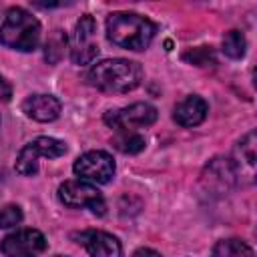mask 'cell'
<instances>
[{
    "label": "cell",
    "mask_w": 257,
    "mask_h": 257,
    "mask_svg": "<svg viewBox=\"0 0 257 257\" xmlns=\"http://www.w3.org/2000/svg\"><path fill=\"white\" fill-rule=\"evenodd\" d=\"M155 32V22L135 12H112L106 18V36L118 48L145 50L153 42Z\"/></svg>",
    "instance_id": "obj_1"
},
{
    "label": "cell",
    "mask_w": 257,
    "mask_h": 257,
    "mask_svg": "<svg viewBox=\"0 0 257 257\" xmlns=\"http://www.w3.org/2000/svg\"><path fill=\"white\" fill-rule=\"evenodd\" d=\"M143 80V66L126 58H108L92 64L88 82L102 92H128Z\"/></svg>",
    "instance_id": "obj_2"
},
{
    "label": "cell",
    "mask_w": 257,
    "mask_h": 257,
    "mask_svg": "<svg viewBox=\"0 0 257 257\" xmlns=\"http://www.w3.org/2000/svg\"><path fill=\"white\" fill-rule=\"evenodd\" d=\"M40 42V22L24 8H10L0 26V44L18 52H32Z\"/></svg>",
    "instance_id": "obj_3"
},
{
    "label": "cell",
    "mask_w": 257,
    "mask_h": 257,
    "mask_svg": "<svg viewBox=\"0 0 257 257\" xmlns=\"http://www.w3.org/2000/svg\"><path fill=\"white\" fill-rule=\"evenodd\" d=\"M66 153V145L52 137H38L24 145L16 157V173L22 177H34L38 173V159H58Z\"/></svg>",
    "instance_id": "obj_4"
},
{
    "label": "cell",
    "mask_w": 257,
    "mask_h": 257,
    "mask_svg": "<svg viewBox=\"0 0 257 257\" xmlns=\"http://www.w3.org/2000/svg\"><path fill=\"white\" fill-rule=\"evenodd\" d=\"M58 199L60 203H64L70 209H90L94 215H104L106 211V203L102 193L96 189L94 183L88 181H64L58 187Z\"/></svg>",
    "instance_id": "obj_5"
},
{
    "label": "cell",
    "mask_w": 257,
    "mask_h": 257,
    "mask_svg": "<svg viewBox=\"0 0 257 257\" xmlns=\"http://www.w3.org/2000/svg\"><path fill=\"white\" fill-rule=\"evenodd\" d=\"M70 58L74 64H90L98 56L96 44V22L90 14H84L68 36Z\"/></svg>",
    "instance_id": "obj_6"
},
{
    "label": "cell",
    "mask_w": 257,
    "mask_h": 257,
    "mask_svg": "<svg viewBox=\"0 0 257 257\" xmlns=\"http://www.w3.org/2000/svg\"><path fill=\"white\" fill-rule=\"evenodd\" d=\"M72 171L82 181L94 185H106L114 177L116 165L106 151H88L74 161Z\"/></svg>",
    "instance_id": "obj_7"
},
{
    "label": "cell",
    "mask_w": 257,
    "mask_h": 257,
    "mask_svg": "<svg viewBox=\"0 0 257 257\" xmlns=\"http://www.w3.org/2000/svg\"><path fill=\"white\" fill-rule=\"evenodd\" d=\"M159 112L153 104L149 102H135L128 104L124 108H116V110H108L104 114V122L114 128V131H122V128H139V126H151L157 120Z\"/></svg>",
    "instance_id": "obj_8"
},
{
    "label": "cell",
    "mask_w": 257,
    "mask_h": 257,
    "mask_svg": "<svg viewBox=\"0 0 257 257\" xmlns=\"http://www.w3.org/2000/svg\"><path fill=\"white\" fill-rule=\"evenodd\" d=\"M46 237L38 229H20L2 239V253L10 257L18 255H38L46 251Z\"/></svg>",
    "instance_id": "obj_9"
},
{
    "label": "cell",
    "mask_w": 257,
    "mask_h": 257,
    "mask_svg": "<svg viewBox=\"0 0 257 257\" xmlns=\"http://www.w3.org/2000/svg\"><path fill=\"white\" fill-rule=\"evenodd\" d=\"M74 239L94 257H118V255H122L120 241L110 233L88 229V231L74 235Z\"/></svg>",
    "instance_id": "obj_10"
},
{
    "label": "cell",
    "mask_w": 257,
    "mask_h": 257,
    "mask_svg": "<svg viewBox=\"0 0 257 257\" xmlns=\"http://www.w3.org/2000/svg\"><path fill=\"white\" fill-rule=\"evenodd\" d=\"M22 110L28 118L36 122H52L60 116L62 104L52 94H30L22 102Z\"/></svg>",
    "instance_id": "obj_11"
},
{
    "label": "cell",
    "mask_w": 257,
    "mask_h": 257,
    "mask_svg": "<svg viewBox=\"0 0 257 257\" xmlns=\"http://www.w3.org/2000/svg\"><path fill=\"white\" fill-rule=\"evenodd\" d=\"M237 179V169L231 159H213L205 173H203V183H207V189H217V191H229L235 185Z\"/></svg>",
    "instance_id": "obj_12"
},
{
    "label": "cell",
    "mask_w": 257,
    "mask_h": 257,
    "mask_svg": "<svg viewBox=\"0 0 257 257\" xmlns=\"http://www.w3.org/2000/svg\"><path fill=\"white\" fill-rule=\"evenodd\" d=\"M207 110H209V106H207L205 98H201L199 94H189L181 102H177V106L173 110V118L177 124L189 128V126L201 124L207 116Z\"/></svg>",
    "instance_id": "obj_13"
},
{
    "label": "cell",
    "mask_w": 257,
    "mask_h": 257,
    "mask_svg": "<svg viewBox=\"0 0 257 257\" xmlns=\"http://www.w3.org/2000/svg\"><path fill=\"white\" fill-rule=\"evenodd\" d=\"M112 145L116 151H120L124 155H137L145 149L147 141L135 128H122V131H116V135L112 137Z\"/></svg>",
    "instance_id": "obj_14"
},
{
    "label": "cell",
    "mask_w": 257,
    "mask_h": 257,
    "mask_svg": "<svg viewBox=\"0 0 257 257\" xmlns=\"http://www.w3.org/2000/svg\"><path fill=\"white\" fill-rule=\"evenodd\" d=\"M211 253L217 257H235V255H253L255 251L241 239H223V241H217Z\"/></svg>",
    "instance_id": "obj_15"
},
{
    "label": "cell",
    "mask_w": 257,
    "mask_h": 257,
    "mask_svg": "<svg viewBox=\"0 0 257 257\" xmlns=\"http://www.w3.org/2000/svg\"><path fill=\"white\" fill-rule=\"evenodd\" d=\"M221 46H223L225 56L239 60V58H243V56H245L247 40H245L243 32H239V30H229V32L223 36V44H221Z\"/></svg>",
    "instance_id": "obj_16"
},
{
    "label": "cell",
    "mask_w": 257,
    "mask_h": 257,
    "mask_svg": "<svg viewBox=\"0 0 257 257\" xmlns=\"http://www.w3.org/2000/svg\"><path fill=\"white\" fill-rule=\"evenodd\" d=\"M237 151L241 153V159L247 163V167L253 169V165H255V133H253V131L247 133V135L239 141Z\"/></svg>",
    "instance_id": "obj_17"
},
{
    "label": "cell",
    "mask_w": 257,
    "mask_h": 257,
    "mask_svg": "<svg viewBox=\"0 0 257 257\" xmlns=\"http://www.w3.org/2000/svg\"><path fill=\"white\" fill-rule=\"evenodd\" d=\"M22 221V209L18 205H6L0 209V229H12Z\"/></svg>",
    "instance_id": "obj_18"
},
{
    "label": "cell",
    "mask_w": 257,
    "mask_h": 257,
    "mask_svg": "<svg viewBox=\"0 0 257 257\" xmlns=\"http://www.w3.org/2000/svg\"><path fill=\"white\" fill-rule=\"evenodd\" d=\"M183 58H185V60H189V62H193V64H197V66H207L209 62H211V64H215L213 50H211V48H207V46L193 48V50H191V52H187Z\"/></svg>",
    "instance_id": "obj_19"
},
{
    "label": "cell",
    "mask_w": 257,
    "mask_h": 257,
    "mask_svg": "<svg viewBox=\"0 0 257 257\" xmlns=\"http://www.w3.org/2000/svg\"><path fill=\"white\" fill-rule=\"evenodd\" d=\"M76 0H36L34 4L38 8H44V10H54V8H64V6H70L74 4Z\"/></svg>",
    "instance_id": "obj_20"
},
{
    "label": "cell",
    "mask_w": 257,
    "mask_h": 257,
    "mask_svg": "<svg viewBox=\"0 0 257 257\" xmlns=\"http://www.w3.org/2000/svg\"><path fill=\"white\" fill-rule=\"evenodd\" d=\"M10 98H12V86L4 76H0V102H8Z\"/></svg>",
    "instance_id": "obj_21"
},
{
    "label": "cell",
    "mask_w": 257,
    "mask_h": 257,
    "mask_svg": "<svg viewBox=\"0 0 257 257\" xmlns=\"http://www.w3.org/2000/svg\"><path fill=\"white\" fill-rule=\"evenodd\" d=\"M135 255L139 257V255H159V251H155V249H147V247H143V249H137L135 251Z\"/></svg>",
    "instance_id": "obj_22"
}]
</instances>
